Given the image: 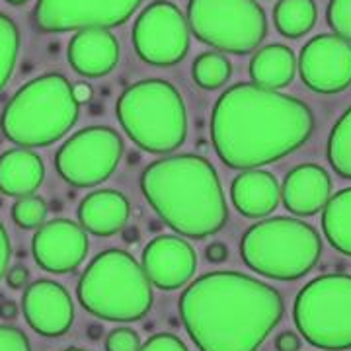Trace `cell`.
Wrapping results in <instances>:
<instances>
[{
    "label": "cell",
    "instance_id": "obj_1",
    "mask_svg": "<svg viewBox=\"0 0 351 351\" xmlns=\"http://www.w3.org/2000/svg\"><path fill=\"white\" fill-rule=\"evenodd\" d=\"M314 131L313 110L277 90L240 82L215 101L211 138L219 158L237 170L277 162Z\"/></svg>",
    "mask_w": 351,
    "mask_h": 351
},
{
    "label": "cell",
    "instance_id": "obj_2",
    "mask_svg": "<svg viewBox=\"0 0 351 351\" xmlns=\"http://www.w3.org/2000/svg\"><path fill=\"white\" fill-rule=\"evenodd\" d=\"M276 287L240 271H211L180 297V316L199 351H256L281 322Z\"/></svg>",
    "mask_w": 351,
    "mask_h": 351
},
{
    "label": "cell",
    "instance_id": "obj_3",
    "mask_svg": "<svg viewBox=\"0 0 351 351\" xmlns=\"http://www.w3.org/2000/svg\"><path fill=\"white\" fill-rule=\"evenodd\" d=\"M141 188L154 213L178 234L205 239L228 219L225 193L213 164L197 154H176L149 164Z\"/></svg>",
    "mask_w": 351,
    "mask_h": 351
},
{
    "label": "cell",
    "instance_id": "obj_4",
    "mask_svg": "<svg viewBox=\"0 0 351 351\" xmlns=\"http://www.w3.org/2000/svg\"><path fill=\"white\" fill-rule=\"evenodd\" d=\"M80 104L71 82L59 73L41 75L16 92L2 112V133L20 147H47L78 121Z\"/></svg>",
    "mask_w": 351,
    "mask_h": 351
},
{
    "label": "cell",
    "instance_id": "obj_5",
    "mask_svg": "<svg viewBox=\"0 0 351 351\" xmlns=\"http://www.w3.org/2000/svg\"><path fill=\"white\" fill-rule=\"evenodd\" d=\"M78 301L88 313L112 322H137L151 311L152 283L125 250L98 254L78 281Z\"/></svg>",
    "mask_w": 351,
    "mask_h": 351
},
{
    "label": "cell",
    "instance_id": "obj_6",
    "mask_svg": "<svg viewBox=\"0 0 351 351\" xmlns=\"http://www.w3.org/2000/svg\"><path fill=\"white\" fill-rule=\"evenodd\" d=\"M117 119L129 138L152 154L180 149L188 135V112L182 94L158 78L127 88L117 100Z\"/></svg>",
    "mask_w": 351,
    "mask_h": 351
},
{
    "label": "cell",
    "instance_id": "obj_7",
    "mask_svg": "<svg viewBox=\"0 0 351 351\" xmlns=\"http://www.w3.org/2000/svg\"><path fill=\"white\" fill-rule=\"evenodd\" d=\"M240 254L256 274L279 281L304 277L320 260L322 240L301 219L274 217L250 226L240 242Z\"/></svg>",
    "mask_w": 351,
    "mask_h": 351
},
{
    "label": "cell",
    "instance_id": "obj_8",
    "mask_svg": "<svg viewBox=\"0 0 351 351\" xmlns=\"http://www.w3.org/2000/svg\"><path fill=\"white\" fill-rule=\"evenodd\" d=\"M293 320L314 348L351 350V276L328 274L308 281L297 295Z\"/></svg>",
    "mask_w": 351,
    "mask_h": 351
},
{
    "label": "cell",
    "instance_id": "obj_9",
    "mask_svg": "<svg viewBox=\"0 0 351 351\" xmlns=\"http://www.w3.org/2000/svg\"><path fill=\"white\" fill-rule=\"evenodd\" d=\"M193 36L215 49L246 55L267 36V18L256 0H189Z\"/></svg>",
    "mask_w": 351,
    "mask_h": 351
},
{
    "label": "cell",
    "instance_id": "obj_10",
    "mask_svg": "<svg viewBox=\"0 0 351 351\" xmlns=\"http://www.w3.org/2000/svg\"><path fill=\"white\" fill-rule=\"evenodd\" d=\"M123 154V138L112 127H88L57 151L55 166L66 184L94 188L115 172Z\"/></svg>",
    "mask_w": 351,
    "mask_h": 351
},
{
    "label": "cell",
    "instance_id": "obj_11",
    "mask_svg": "<svg viewBox=\"0 0 351 351\" xmlns=\"http://www.w3.org/2000/svg\"><path fill=\"white\" fill-rule=\"evenodd\" d=\"M133 45L145 63L154 66L178 64L189 51L186 16L172 2H152L135 22Z\"/></svg>",
    "mask_w": 351,
    "mask_h": 351
},
{
    "label": "cell",
    "instance_id": "obj_12",
    "mask_svg": "<svg viewBox=\"0 0 351 351\" xmlns=\"http://www.w3.org/2000/svg\"><path fill=\"white\" fill-rule=\"evenodd\" d=\"M143 0H38L34 24L41 34L110 29L123 25Z\"/></svg>",
    "mask_w": 351,
    "mask_h": 351
},
{
    "label": "cell",
    "instance_id": "obj_13",
    "mask_svg": "<svg viewBox=\"0 0 351 351\" xmlns=\"http://www.w3.org/2000/svg\"><path fill=\"white\" fill-rule=\"evenodd\" d=\"M299 73L316 94H338L351 84V43L336 34L313 38L301 51Z\"/></svg>",
    "mask_w": 351,
    "mask_h": 351
},
{
    "label": "cell",
    "instance_id": "obj_14",
    "mask_svg": "<svg viewBox=\"0 0 351 351\" xmlns=\"http://www.w3.org/2000/svg\"><path fill=\"white\" fill-rule=\"evenodd\" d=\"M34 260L51 274L75 271L88 254V234L75 221L55 219L43 223L32 242Z\"/></svg>",
    "mask_w": 351,
    "mask_h": 351
},
{
    "label": "cell",
    "instance_id": "obj_15",
    "mask_svg": "<svg viewBox=\"0 0 351 351\" xmlns=\"http://www.w3.org/2000/svg\"><path fill=\"white\" fill-rule=\"evenodd\" d=\"M22 308L27 324L45 338L66 334L75 320V304L69 291L49 279H38L25 289Z\"/></svg>",
    "mask_w": 351,
    "mask_h": 351
},
{
    "label": "cell",
    "instance_id": "obj_16",
    "mask_svg": "<svg viewBox=\"0 0 351 351\" xmlns=\"http://www.w3.org/2000/svg\"><path fill=\"white\" fill-rule=\"evenodd\" d=\"M197 258L195 252L184 239L156 237L143 252V269L152 285L162 291L186 285L195 274Z\"/></svg>",
    "mask_w": 351,
    "mask_h": 351
},
{
    "label": "cell",
    "instance_id": "obj_17",
    "mask_svg": "<svg viewBox=\"0 0 351 351\" xmlns=\"http://www.w3.org/2000/svg\"><path fill=\"white\" fill-rule=\"evenodd\" d=\"M332 193V180L318 164L293 168L283 182L281 199L285 209L297 217H311L324 209Z\"/></svg>",
    "mask_w": 351,
    "mask_h": 351
},
{
    "label": "cell",
    "instance_id": "obj_18",
    "mask_svg": "<svg viewBox=\"0 0 351 351\" xmlns=\"http://www.w3.org/2000/svg\"><path fill=\"white\" fill-rule=\"evenodd\" d=\"M119 61V45L108 29H80L69 43V63L80 76L100 78Z\"/></svg>",
    "mask_w": 351,
    "mask_h": 351
},
{
    "label": "cell",
    "instance_id": "obj_19",
    "mask_svg": "<svg viewBox=\"0 0 351 351\" xmlns=\"http://www.w3.org/2000/svg\"><path fill=\"white\" fill-rule=\"evenodd\" d=\"M129 201L115 189H98L78 205V221L84 230L96 237H112L129 221Z\"/></svg>",
    "mask_w": 351,
    "mask_h": 351
},
{
    "label": "cell",
    "instance_id": "obj_20",
    "mask_svg": "<svg viewBox=\"0 0 351 351\" xmlns=\"http://www.w3.org/2000/svg\"><path fill=\"white\" fill-rule=\"evenodd\" d=\"M232 203L244 217L260 219L274 213L281 199L276 176L265 170H246L230 186Z\"/></svg>",
    "mask_w": 351,
    "mask_h": 351
},
{
    "label": "cell",
    "instance_id": "obj_21",
    "mask_svg": "<svg viewBox=\"0 0 351 351\" xmlns=\"http://www.w3.org/2000/svg\"><path fill=\"white\" fill-rule=\"evenodd\" d=\"M43 178L45 166L36 152L14 149L0 156V191L10 197L36 193Z\"/></svg>",
    "mask_w": 351,
    "mask_h": 351
},
{
    "label": "cell",
    "instance_id": "obj_22",
    "mask_svg": "<svg viewBox=\"0 0 351 351\" xmlns=\"http://www.w3.org/2000/svg\"><path fill=\"white\" fill-rule=\"evenodd\" d=\"M295 53L287 45H267L254 55L250 63V78L254 84L269 90H279L291 84L295 78Z\"/></svg>",
    "mask_w": 351,
    "mask_h": 351
},
{
    "label": "cell",
    "instance_id": "obj_23",
    "mask_svg": "<svg viewBox=\"0 0 351 351\" xmlns=\"http://www.w3.org/2000/svg\"><path fill=\"white\" fill-rule=\"evenodd\" d=\"M322 228L336 250L351 256V188L328 199L322 209Z\"/></svg>",
    "mask_w": 351,
    "mask_h": 351
},
{
    "label": "cell",
    "instance_id": "obj_24",
    "mask_svg": "<svg viewBox=\"0 0 351 351\" xmlns=\"http://www.w3.org/2000/svg\"><path fill=\"white\" fill-rule=\"evenodd\" d=\"M318 8L314 0H279L274 10L276 27L285 38H301L316 24Z\"/></svg>",
    "mask_w": 351,
    "mask_h": 351
},
{
    "label": "cell",
    "instance_id": "obj_25",
    "mask_svg": "<svg viewBox=\"0 0 351 351\" xmlns=\"http://www.w3.org/2000/svg\"><path fill=\"white\" fill-rule=\"evenodd\" d=\"M328 162L334 172L351 180V108L339 115L328 137Z\"/></svg>",
    "mask_w": 351,
    "mask_h": 351
},
{
    "label": "cell",
    "instance_id": "obj_26",
    "mask_svg": "<svg viewBox=\"0 0 351 351\" xmlns=\"http://www.w3.org/2000/svg\"><path fill=\"white\" fill-rule=\"evenodd\" d=\"M230 73H232L230 61L221 53H213V51L199 55L191 69L195 84L203 90H219L221 86H225L230 78Z\"/></svg>",
    "mask_w": 351,
    "mask_h": 351
},
{
    "label": "cell",
    "instance_id": "obj_27",
    "mask_svg": "<svg viewBox=\"0 0 351 351\" xmlns=\"http://www.w3.org/2000/svg\"><path fill=\"white\" fill-rule=\"evenodd\" d=\"M20 51V32L12 18L0 14V92L8 84Z\"/></svg>",
    "mask_w": 351,
    "mask_h": 351
},
{
    "label": "cell",
    "instance_id": "obj_28",
    "mask_svg": "<svg viewBox=\"0 0 351 351\" xmlns=\"http://www.w3.org/2000/svg\"><path fill=\"white\" fill-rule=\"evenodd\" d=\"M12 217L16 225L22 228H38L45 223L47 217V203L39 195H24L14 203Z\"/></svg>",
    "mask_w": 351,
    "mask_h": 351
},
{
    "label": "cell",
    "instance_id": "obj_29",
    "mask_svg": "<svg viewBox=\"0 0 351 351\" xmlns=\"http://www.w3.org/2000/svg\"><path fill=\"white\" fill-rule=\"evenodd\" d=\"M326 20L336 36L351 43V0H330Z\"/></svg>",
    "mask_w": 351,
    "mask_h": 351
},
{
    "label": "cell",
    "instance_id": "obj_30",
    "mask_svg": "<svg viewBox=\"0 0 351 351\" xmlns=\"http://www.w3.org/2000/svg\"><path fill=\"white\" fill-rule=\"evenodd\" d=\"M141 339L131 328H115L106 338V351H138Z\"/></svg>",
    "mask_w": 351,
    "mask_h": 351
},
{
    "label": "cell",
    "instance_id": "obj_31",
    "mask_svg": "<svg viewBox=\"0 0 351 351\" xmlns=\"http://www.w3.org/2000/svg\"><path fill=\"white\" fill-rule=\"evenodd\" d=\"M0 351H32V346L20 328L0 326Z\"/></svg>",
    "mask_w": 351,
    "mask_h": 351
},
{
    "label": "cell",
    "instance_id": "obj_32",
    "mask_svg": "<svg viewBox=\"0 0 351 351\" xmlns=\"http://www.w3.org/2000/svg\"><path fill=\"white\" fill-rule=\"evenodd\" d=\"M138 351H189L188 346L174 334H156Z\"/></svg>",
    "mask_w": 351,
    "mask_h": 351
},
{
    "label": "cell",
    "instance_id": "obj_33",
    "mask_svg": "<svg viewBox=\"0 0 351 351\" xmlns=\"http://www.w3.org/2000/svg\"><path fill=\"white\" fill-rule=\"evenodd\" d=\"M10 239L6 234V228L0 223V279L6 276V269H8V263H10Z\"/></svg>",
    "mask_w": 351,
    "mask_h": 351
},
{
    "label": "cell",
    "instance_id": "obj_34",
    "mask_svg": "<svg viewBox=\"0 0 351 351\" xmlns=\"http://www.w3.org/2000/svg\"><path fill=\"white\" fill-rule=\"evenodd\" d=\"M6 281H8V287L12 289L25 287L27 281H29V271H27V267H24V265H14L12 269L6 274Z\"/></svg>",
    "mask_w": 351,
    "mask_h": 351
},
{
    "label": "cell",
    "instance_id": "obj_35",
    "mask_svg": "<svg viewBox=\"0 0 351 351\" xmlns=\"http://www.w3.org/2000/svg\"><path fill=\"white\" fill-rule=\"evenodd\" d=\"M277 351H299L301 350V339L295 332H281L276 339Z\"/></svg>",
    "mask_w": 351,
    "mask_h": 351
},
{
    "label": "cell",
    "instance_id": "obj_36",
    "mask_svg": "<svg viewBox=\"0 0 351 351\" xmlns=\"http://www.w3.org/2000/svg\"><path fill=\"white\" fill-rule=\"evenodd\" d=\"M226 256H228V250H226V246L223 242H213V244H209L207 250H205V258L211 263L225 262Z\"/></svg>",
    "mask_w": 351,
    "mask_h": 351
},
{
    "label": "cell",
    "instance_id": "obj_37",
    "mask_svg": "<svg viewBox=\"0 0 351 351\" xmlns=\"http://www.w3.org/2000/svg\"><path fill=\"white\" fill-rule=\"evenodd\" d=\"M75 90V98L78 100V104H82V101L90 100V96H92V90L88 84H78V86L73 88Z\"/></svg>",
    "mask_w": 351,
    "mask_h": 351
},
{
    "label": "cell",
    "instance_id": "obj_38",
    "mask_svg": "<svg viewBox=\"0 0 351 351\" xmlns=\"http://www.w3.org/2000/svg\"><path fill=\"white\" fill-rule=\"evenodd\" d=\"M0 316L2 318H16L18 316V306L14 304V302H2L0 304Z\"/></svg>",
    "mask_w": 351,
    "mask_h": 351
},
{
    "label": "cell",
    "instance_id": "obj_39",
    "mask_svg": "<svg viewBox=\"0 0 351 351\" xmlns=\"http://www.w3.org/2000/svg\"><path fill=\"white\" fill-rule=\"evenodd\" d=\"M8 4H14V6H20V4H25L27 0H6Z\"/></svg>",
    "mask_w": 351,
    "mask_h": 351
},
{
    "label": "cell",
    "instance_id": "obj_40",
    "mask_svg": "<svg viewBox=\"0 0 351 351\" xmlns=\"http://www.w3.org/2000/svg\"><path fill=\"white\" fill-rule=\"evenodd\" d=\"M63 351H86V350H78V348H69V350H63Z\"/></svg>",
    "mask_w": 351,
    "mask_h": 351
}]
</instances>
